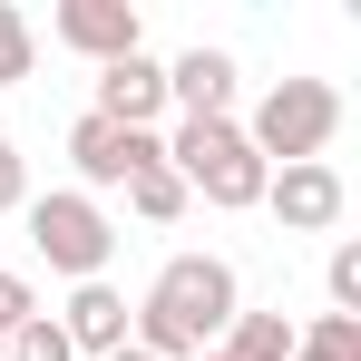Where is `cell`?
<instances>
[{"instance_id": "1", "label": "cell", "mask_w": 361, "mask_h": 361, "mask_svg": "<svg viewBox=\"0 0 361 361\" xmlns=\"http://www.w3.org/2000/svg\"><path fill=\"white\" fill-rule=\"evenodd\" d=\"M235 312H244V283H235L225 254H166L157 283H147V302L127 312V342L147 361H205Z\"/></svg>"}, {"instance_id": "2", "label": "cell", "mask_w": 361, "mask_h": 361, "mask_svg": "<svg viewBox=\"0 0 361 361\" xmlns=\"http://www.w3.org/2000/svg\"><path fill=\"white\" fill-rule=\"evenodd\" d=\"M166 166H176L185 195H205L215 215H244V205H264V157L244 147L235 118H176V137H166Z\"/></svg>"}, {"instance_id": "3", "label": "cell", "mask_w": 361, "mask_h": 361, "mask_svg": "<svg viewBox=\"0 0 361 361\" xmlns=\"http://www.w3.org/2000/svg\"><path fill=\"white\" fill-rule=\"evenodd\" d=\"M244 127V147L264 157V166H312L332 137H342V88L332 78H274L264 98H254V118Z\"/></svg>"}, {"instance_id": "4", "label": "cell", "mask_w": 361, "mask_h": 361, "mask_svg": "<svg viewBox=\"0 0 361 361\" xmlns=\"http://www.w3.org/2000/svg\"><path fill=\"white\" fill-rule=\"evenodd\" d=\"M20 225H30V254H39L49 274H68V283H108L118 225H108V205H98V195L49 185V195H30V205H20Z\"/></svg>"}, {"instance_id": "5", "label": "cell", "mask_w": 361, "mask_h": 361, "mask_svg": "<svg viewBox=\"0 0 361 361\" xmlns=\"http://www.w3.org/2000/svg\"><path fill=\"white\" fill-rule=\"evenodd\" d=\"M166 157V137L147 127H108V118H78L68 127V166H78V195H118L127 176H147Z\"/></svg>"}, {"instance_id": "6", "label": "cell", "mask_w": 361, "mask_h": 361, "mask_svg": "<svg viewBox=\"0 0 361 361\" xmlns=\"http://www.w3.org/2000/svg\"><path fill=\"white\" fill-rule=\"evenodd\" d=\"M49 39L78 49L88 68H118V59L147 49V20H137V0H59L49 10Z\"/></svg>"}, {"instance_id": "7", "label": "cell", "mask_w": 361, "mask_h": 361, "mask_svg": "<svg viewBox=\"0 0 361 361\" xmlns=\"http://www.w3.org/2000/svg\"><path fill=\"white\" fill-rule=\"evenodd\" d=\"M264 205H274L283 235H332V225L352 215V185H342L332 157H312V166H274V176H264Z\"/></svg>"}, {"instance_id": "8", "label": "cell", "mask_w": 361, "mask_h": 361, "mask_svg": "<svg viewBox=\"0 0 361 361\" xmlns=\"http://www.w3.org/2000/svg\"><path fill=\"white\" fill-rule=\"evenodd\" d=\"M235 88H244V68H235V49H176L166 59V108L176 118H235Z\"/></svg>"}, {"instance_id": "9", "label": "cell", "mask_w": 361, "mask_h": 361, "mask_svg": "<svg viewBox=\"0 0 361 361\" xmlns=\"http://www.w3.org/2000/svg\"><path fill=\"white\" fill-rule=\"evenodd\" d=\"M88 118H108V127H147L157 137V118H176L166 108V59H118V68H98V98H88Z\"/></svg>"}, {"instance_id": "10", "label": "cell", "mask_w": 361, "mask_h": 361, "mask_svg": "<svg viewBox=\"0 0 361 361\" xmlns=\"http://www.w3.org/2000/svg\"><path fill=\"white\" fill-rule=\"evenodd\" d=\"M59 332H68V352H78V361L127 352V293H118V283H78L68 312H59Z\"/></svg>"}, {"instance_id": "11", "label": "cell", "mask_w": 361, "mask_h": 361, "mask_svg": "<svg viewBox=\"0 0 361 361\" xmlns=\"http://www.w3.org/2000/svg\"><path fill=\"white\" fill-rule=\"evenodd\" d=\"M215 352L225 361H293V322H283V312H235Z\"/></svg>"}, {"instance_id": "12", "label": "cell", "mask_w": 361, "mask_h": 361, "mask_svg": "<svg viewBox=\"0 0 361 361\" xmlns=\"http://www.w3.org/2000/svg\"><path fill=\"white\" fill-rule=\"evenodd\" d=\"M127 205H137L147 225H176V215H185V205H195V195H185V185H176V166L157 157L147 176H127Z\"/></svg>"}, {"instance_id": "13", "label": "cell", "mask_w": 361, "mask_h": 361, "mask_svg": "<svg viewBox=\"0 0 361 361\" xmlns=\"http://www.w3.org/2000/svg\"><path fill=\"white\" fill-rule=\"evenodd\" d=\"M293 361H361V322H342V312L293 322Z\"/></svg>"}, {"instance_id": "14", "label": "cell", "mask_w": 361, "mask_h": 361, "mask_svg": "<svg viewBox=\"0 0 361 361\" xmlns=\"http://www.w3.org/2000/svg\"><path fill=\"white\" fill-rule=\"evenodd\" d=\"M39 68V30L20 20V0H0V88H20Z\"/></svg>"}, {"instance_id": "15", "label": "cell", "mask_w": 361, "mask_h": 361, "mask_svg": "<svg viewBox=\"0 0 361 361\" xmlns=\"http://www.w3.org/2000/svg\"><path fill=\"white\" fill-rule=\"evenodd\" d=\"M0 361H78L68 352V332H59V312H30V322H20V332H10V352Z\"/></svg>"}, {"instance_id": "16", "label": "cell", "mask_w": 361, "mask_h": 361, "mask_svg": "<svg viewBox=\"0 0 361 361\" xmlns=\"http://www.w3.org/2000/svg\"><path fill=\"white\" fill-rule=\"evenodd\" d=\"M322 293L342 322H361V244H332V264H322Z\"/></svg>"}, {"instance_id": "17", "label": "cell", "mask_w": 361, "mask_h": 361, "mask_svg": "<svg viewBox=\"0 0 361 361\" xmlns=\"http://www.w3.org/2000/svg\"><path fill=\"white\" fill-rule=\"evenodd\" d=\"M30 312H39V283H30L20 264H0V342H10V332H20Z\"/></svg>"}, {"instance_id": "18", "label": "cell", "mask_w": 361, "mask_h": 361, "mask_svg": "<svg viewBox=\"0 0 361 361\" xmlns=\"http://www.w3.org/2000/svg\"><path fill=\"white\" fill-rule=\"evenodd\" d=\"M30 195H39V185H30V157H20V147H0V215H20Z\"/></svg>"}, {"instance_id": "19", "label": "cell", "mask_w": 361, "mask_h": 361, "mask_svg": "<svg viewBox=\"0 0 361 361\" xmlns=\"http://www.w3.org/2000/svg\"><path fill=\"white\" fill-rule=\"evenodd\" d=\"M108 361H147V352H137V342H127V352H108Z\"/></svg>"}, {"instance_id": "20", "label": "cell", "mask_w": 361, "mask_h": 361, "mask_svg": "<svg viewBox=\"0 0 361 361\" xmlns=\"http://www.w3.org/2000/svg\"><path fill=\"white\" fill-rule=\"evenodd\" d=\"M0 147H10V118H0Z\"/></svg>"}, {"instance_id": "21", "label": "cell", "mask_w": 361, "mask_h": 361, "mask_svg": "<svg viewBox=\"0 0 361 361\" xmlns=\"http://www.w3.org/2000/svg\"><path fill=\"white\" fill-rule=\"evenodd\" d=\"M205 361H225V352H205Z\"/></svg>"}, {"instance_id": "22", "label": "cell", "mask_w": 361, "mask_h": 361, "mask_svg": "<svg viewBox=\"0 0 361 361\" xmlns=\"http://www.w3.org/2000/svg\"><path fill=\"white\" fill-rule=\"evenodd\" d=\"M0 352H10V342H0Z\"/></svg>"}]
</instances>
